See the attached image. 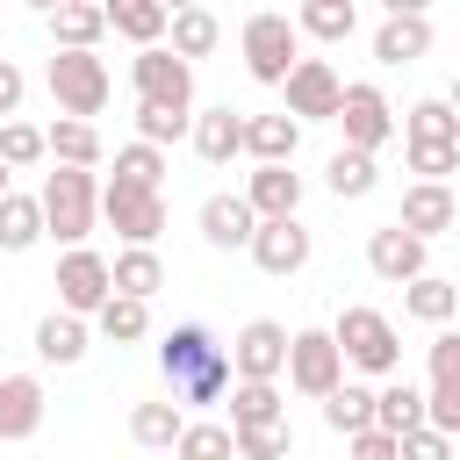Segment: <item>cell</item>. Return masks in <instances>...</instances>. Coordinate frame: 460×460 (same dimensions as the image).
Wrapping results in <instances>:
<instances>
[{
  "mask_svg": "<svg viewBox=\"0 0 460 460\" xmlns=\"http://www.w3.org/2000/svg\"><path fill=\"white\" fill-rule=\"evenodd\" d=\"M230 453L237 460H288L295 453V424L280 417V424H244V431H230Z\"/></svg>",
  "mask_w": 460,
  "mask_h": 460,
  "instance_id": "obj_36",
  "label": "cell"
},
{
  "mask_svg": "<svg viewBox=\"0 0 460 460\" xmlns=\"http://www.w3.org/2000/svg\"><path fill=\"white\" fill-rule=\"evenodd\" d=\"M424 50H431V14L417 0H388V14L374 29V58L381 65H417Z\"/></svg>",
  "mask_w": 460,
  "mask_h": 460,
  "instance_id": "obj_14",
  "label": "cell"
},
{
  "mask_svg": "<svg viewBox=\"0 0 460 460\" xmlns=\"http://www.w3.org/2000/svg\"><path fill=\"white\" fill-rule=\"evenodd\" d=\"M402 309H410L417 323H431V331H446V323L460 316V288H453L446 273H424V280H410V288H402Z\"/></svg>",
  "mask_w": 460,
  "mask_h": 460,
  "instance_id": "obj_28",
  "label": "cell"
},
{
  "mask_svg": "<svg viewBox=\"0 0 460 460\" xmlns=\"http://www.w3.org/2000/svg\"><path fill=\"white\" fill-rule=\"evenodd\" d=\"M395 460H453V438H438V431H424V424H417V431H402V438H395Z\"/></svg>",
  "mask_w": 460,
  "mask_h": 460,
  "instance_id": "obj_45",
  "label": "cell"
},
{
  "mask_svg": "<svg viewBox=\"0 0 460 460\" xmlns=\"http://www.w3.org/2000/svg\"><path fill=\"white\" fill-rule=\"evenodd\" d=\"M352 446V460H395V438L388 431H359V438H345Z\"/></svg>",
  "mask_w": 460,
  "mask_h": 460,
  "instance_id": "obj_47",
  "label": "cell"
},
{
  "mask_svg": "<svg viewBox=\"0 0 460 460\" xmlns=\"http://www.w3.org/2000/svg\"><path fill=\"white\" fill-rule=\"evenodd\" d=\"M36 359H43V367H79V359H86V323L65 316V309H50V316L36 323Z\"/></svg>",
  "mask_w": 460,
  "mask_h": 460,
  "instance_id": "obj_29",
  "label": "cell"
},
{
  "mask_svg": "<svg viewBox=\"0 0 460 460\" xmlns=\"http://www.w3.org/2000/svg\"><path fill=\"white\" fill-rule=\"evenodd\" d=\"M36 237H43L36 194H7V201H0V252H29Z\"/></svg>",
  "mask_w": 460,
  "mask_h": 460,
  "instance_id": "obj_39",
  "label": "cell"
},
{
  "mask_svg": "<svg viewBox=\"0 0 460 460\" xmlns=\"http://www.w3.org/2000/svg\"><path fill=\"white\" fill-rule=\"evenodd\" d=\"M302 151V129L288 115H244V158L252 165H295Z\"/></svg>",
  "mask_w": 460,
  "mask_h": 460,
  "instance_id": "obj_23",
  "label": "cell"
},
{
  "mask_svg": "<svg viewBox=\"0 0 460 460\" xmlns=\"http://www.w3.org/2000/svg\"><path fill=\"white\" fill-rule=\"evenodd\" d=\"M43 431V381L36 374H0V446H22Z\"/></svg>",
  "mask_w": 460,
  "mask_h": 460,
  "instance_id": "obj_16",
  "label": "cell"
},
{
  "mask_svg": "<svg viewBox=\"0 0 460 460\" xmlns=\"http://www.w3.org/2000/svg\"><path fill=\"white\" fill-rule=\"evenodd\" d=\"M280 381L295 388V395H331L338 381H345V359H338V345H331V331H288V367H280Z\"/></svg>",
  "mask_w": 460,
  "mask_h": 460,
  "instance_id": "obj_8",
  "label": "cell"
},
{
  "mask_svg": "<svg viewBox=\"0 0 460 460\" xmlns=\"http://www.w3.org/2000/svg\"><path fill=\"white\" fill-rule=\"evenodd\" d=\"M187 122L194 115H180V108H144L137 101V144H151V151H165L172 137H187Z\"/></svg>",
  "mask_w": 460,
  "mask_h": 460,
  "instance_id": "obj_41",
  "label": "cell"
},
{
  "mask_svg": "<svg viewBox=\"0 0 460 460\" xmlns=\"http://www.w3.org/2000/svg\"><path fill=\"white\" fill-rule=\"evenodd\" d=\"M417 424H424V388H410L402 374H388V381L374 388V431L402 438V431H417Z\"/></svg>",
  "mask_w": 460,
  "mask_h": 460,
  "instance_id": "obj_26",
  "label": "cell"
},
{
  "mask_svg": "<svg viewBox=\"0 0 460 460\" xmlns=\"http://www.w3.org/2000/svg\"><path fill=\"white\" fill-rule=\"evenodd\" d=\"M323 424H331L338 438H359V431H374V388H359V381H338V388L323 395Z\"/></svg>",
  "mask_w": 460,
  "mask_h": 460,
  "instance_id": "obj_31",
  "label": "cell"
},
{
  "mask_svg": "<svg viewBox=\"0 0 460 460\" xmlns=\"http://www.w3.org/2000/svg\"><path fill=\"white\" fill-rule=\"evenodd\" d=\"M50 288H58V309L86 323V316L108 302V259H101L93 244H79V252H65V259H58V280H50Z\"/></svg>",
  "mask_w": 460,
  "mask_h": 460,
  "instance_id": "obj_13",
  "label": "cell"
},
{
  "mask_svg": "<svg viewBox=\"0 0 460 460\" xmlns=\"http://www.w3.org/2000/svg\"><path fill=\"white\" fill-rule=\"evenodd\" d=\"M43 79H50V101H58L65 122H93L108 108V93H115V79H108V65L93 50H58Z\"/></svg>",
  "mask_w": 460,
  "mask_h": 460,
  "instance_id": "obj_5",
  "label": "cell"
},
{
  "mask_svg": "<svg viewBox=\"0 0 460 460\" xmlns=\"http://www.w3.org/2000/svg\"><path fill=\"white\" fill-rule=\"evenodd\" d=\"M115 187H144V194H158V187H165V151H151V144H122V151H115Z\"/></svg>",
  "mask_w": 460,
  "mask_h": 460,
  "instance_id": "obj_37",
  "label": "cell"
},
{
  "mask_svg": "<svg viewBox=\"0 0 460 460\" xmlns=\"http://www.w3.org/2000/svg\"><path fill=\"white\" fill-rule=\"evenodd\" d=\"M158 288H165V259H158V252H137V244H129V252L108 259V295H122V302H151Z\"/></svg>",
  "mask_w": 460,
  "mask_h": 460,
  "instance_id": "obj_24",
  "label": "cell"
},
{
  "mask_svg": "<svg viewBox=\"0 0 460 460\" xmlns=\"http://www.w3.org/2000/svg\"><path fill=\"white\" fill-rule=\"evenodd\" d=\"M410 172L424 187H446V172H460V144H410Z\"/></svg>",
  "mask_w": 460,
  "mask_h": 460,
  "instance_id": "obj_43",
  "label": "cell"
},
{
  "mask_svg": "<svg viewBox=\"0 0 460 460\" xmlns=\"http://www.w3.org/2000/svg\"><path fill=\"white\" fill-rule=\"evenodd\" d=\"M43 158H50V165H72V172H93V165L108 158V144H101L93 122H65V115H58V122L43 129Z\"/></svg>",
  "mask_w": 460,
  "mask_h": 460,
  "instance_id": "obj_20",
  "label": "cell"
},
{
  "mask_svg": "<svg viewBox=\"0 0 460 460\" xmlns=\"http://www.w3.org/2000/svg\"><path fill=\"white\" fill-rule=\"evenodd\" d=\"M331 345H338V359L345 367H359V374H402V338H395V323L381 316V309H367V302H352V309H338V323H331Z\"/></svg>",
  "mask_w": 460,
  "mask_h": 460,
  "instance_id": "obj_3",
  "label": "cell"
},
{
  "mask_svg": "<svg viewBox=\"0 0 460 460\" xmlns=\"http://www.w3.org/2000/svg\"><path fill=\"white\" fill-rule=\"evenodd\" d=\"M93 323H101L108 345H137V338H151V302H122V295H108V302L93 309Z\"/></svg>",
  "mask_w": 460,
  "mask_h": 460,
  "instance_id": "obj_34",
  "label": "cell"
},
{
  "mask_svg": "<svg viewBox=\"0 0 460 460\" xmlns=\"http://www.w3.org/2000/svg\"><path fill=\"white\" fill-rule=\"evenodd\" d=\"M158 374L172 381L165 402L208 410V402H223V388H230V352H223L201 323H172V331L158 338Z\"/></svg>",
  "mask_w": 460,
  "mask_h": 460,
  "instance_id": "obj_1",
  "label": "cell"
},
{
  "mask_svg": "<svg viewBox=\"0 0 460 460\" xmlns=\"http://www.w3.org/2000/svg\"><path fill=\"white\" fill-rule=\"evenodd\" d=\"M280 367H288V323L252 316L230 338V381H280Z\"/></svg>",
  "mask_w": 460,
  "mask_h": 460,
  "instance_id": "obj_11",
  "label": "cell"
},
{
  "mask_svg": "<svg viewBox=\"0 0 460 460\" xmlns=\"http://www.w3.org/2000/svg\"><path fill=\"white\" fill-rule=\"evenodd\" d=\"M50 36H58V50H93L108 36V22L93 0H65V7H50Z\"/></svg>",
  "mask_w": 460,
  "mask_h": 460,
  "instance_id": "obj_32",
  "label": "cell"
},
{
  "mask_svg": "<svg viewBox=\"0 0 460 460\" xmlns=\"http://www.w3.org/2000/svg\"><path fill=\"white\" fill-rule=\"evenodd\" d=\"M252 230H259V216L244 208V194H208V201H201V237H208L216 252H244Z\"/></svg>",
  "mask_w": 460,
  "mask_h": 460,
  "instance_id": "obj_21",
  "label": "cell"
},
{
  "mask_svg": "<svg viewBox=\"0 0 460 460\" xmlns=\"http://www.w3.org/2000/svg\"><path fill=\"white\" fill-rule=\"evenodd\" d=\"M129 86H137L144 108H180V115H194V65H180L165 43H151V50L129 58Z\"/></svg>",
  "mask_w": 460,
  "mask_h": 460,
  "instance_id": "obj_7",
  "label": "cell"
},
{
  "mask_svg": "<svg viewBox=\"0 0 460 460\" xmlns=\"http://www.w3.org/2000/svg\"><path fill=\"white\" fill-rule=\"evenodd\" d=\"M460 381V331H438L431 338V388H453Z\"/></svg>",
  "mask_w": 460,
  "mask_h": 460,
  "instance_id": "obj_44",
  "label": "cell"
},
{
  "mask_svg": "<svg viewBox=\"0 0 460 460\" xmlns=\"http://www.w3.org/2000/svg\"><path fill=\"white\" fill-rule=\"evenodd\" d=\"M402 144H460V115L446 101H417L402 115Z\"/></svg>",
  "mask_w": 460,
  "mask_h": 460,
  "instance_id": "obj_35",
  "label": "cell"
},
{
  "mask_svg": "<svg viewBox=\"0 0 460 460\" xmlns=\"http://www.w3.org/2000/svg\"><path fill=\"white\" fill-rule=\"evenodd\" d=\"M244 208H252L259 223L295 216V208H302V172H295V165H252V180H244Z\"/></svg>",
  "mask_w": 460,
  "mask_h": 460,
  "instance_id": "obj_18",
  "label": "cell"
},
{
  "mask_svg": "<svg viewBox=\"0 0 460 460\" xmlns=\"http://www.w3.org/2000/svg\"><path fill=\"white\" fill-rule=\"evenodd\" d=\"M172 453L180 460H237L230 453V424H208V417H187L180 438H172Z\"/></svg>",
  "mask_w": 460,
  "mask_h": 460,
  "instance_id": "obj_40",
  "label": "cell"
},
{
  "mask_svg": "<svg viewBox=\"0 0 460 460\" xmlns=\"http://www.w3.org/2000/svg\"><path fill=\"white\" fill-rule=\"evenodd\" d=\"M36 158H43V129H36V122H0V165L22 172V165H36Z\"/></svg>",
  "mask_w": 460,
  "mask_h": 460,
  "instance_id": "obj_42",
  "label": "cell"
},
{
  "mask_svg": "<svg viewBox=\"0 0 460 460\" xmlns=\"http://www.w3.org/2000/svg\"><path fill=\"white\" fill-rule=\"evenodd\" d=\"M36 216H43V237H58L65 252H79L101 223V180L93 172H72V165H50L43 187H36Z\"/></svg>",
  "mask_w": 460,
  "mask_h": 460,
  "instance_id": "obj_2",
  "label": "cell"
},
{
  "mask_svg": "<svg viewBox=\"0 0 460 460\" xmlns=\"http://www.w3.org/2000/svg\"><path fill=\"white\" fill-rule=\"evenodd\" d=\"M453 216H460V201H453V187H424V180H410L402 187V216H395V230H410V237H446L453 230Z\"/></svg>",
  "mask_w": 460,
  "mask_h": 460,
  "instance_id": "obj_19",
  "label": "cell"
},
{
  "mask_svg": "<svg viewBox=\"0 0 460 460\" xmlns=\"http://www.w3.org/2000/svg\"><path fill=\"white\" fill-rule=\"evenodd\" d=\"M431 244L424 237H410V230H395V223H381L374 237H367V266H374V280H388V288H410V280H424L431 266Z\"/></svg>",
  "mask_w": 460,
  "mask_h": 460,
  "instance_id": "obj_15",
  "label": "cell"
},
{
  "mask_svg": "<svg viewBox=\"0 0 460 460\" xmlns=\"http://www.w3.org/2000/svg\"><path fill=\"white\" fill-rule=\"evenodd\" d=\"M180 424H187V410H180V402H137V410H129V438H137V446H151V453H172Z\"/></svg>",
  "mask_w": 460,
  "mask_h": 460,
  "instance_id": "obj_33",
  "label": "cell"
},
{
  "mask_svg": "<svg viewBox=\"0 0 460 460\" xmlns=\"http://www.w3.org/2000/svg\"><path fill=\"white\" fill-rule=\"evenodd\" d=\"M101 216L115 223V237H122V252L137 244V252H151L158 244V230H165V194H144V187H101Z\"/></svg>",
  "mask_w": 460,
  "mask_h": 460,
  "instance_id": "obj_10",
  "label": "cell"
},
{
  "mask_svg": "<svg viewBox=\"0 0 460 460\" xmlns=\"http://www.w3.org/2000/svg\"><path fill=\"white\" fill-rule=\"evenodd\" d=\"M7 180H14V172H7V165H0V201H7V194H14V187H7Z\"/></svg>",
  "mask_w": 460,
  "mask_h": 460,
  "instance_id": "obj_48",
  "label": "cell"
},
{
  "mask_svg": "<svg viewBox=\"0 0 460 460\" xmlns=\"http://www.w3.org/2000/svg\"><path fill=\"white\" fill-rule=\"evenodd\" d=\"M223 395H230V431H244V424H280V417H288L280 381H230Z\"/></svg>",
  "mask_w": 460,
  "mask_h": 460,
  "instance_id": "obj_30",
  "label": "cell"
},
{
  "mask_svg": "<svg viewBox=\"0 0 460 460\" xmlns=\"http://www.w3.org/2000/svg\"><path fill=\"white\" fill-rule=\"evenodd\" d=\"M244 252H252V266H259V273L288 280V273H302V266H309L316 237H309V223H302V216H280V223H259Z\"/></svg>",
  "mask_w": 460,
  "mask_h": 460,
  "instance_id": "obj_12",
  "label": "cell"
},
{
  "mask_svg": "<svg viewBox=\"0 0 460 460\" xmlns=\"http://www.w3.org/2000/svg\"><path fill=\"white\" fill-rule=\"evenodd\" d=\"M237 43H244V72H252L259 86H280V79L302 65V36H295V22H288L280 7H259V14H244Z\"/></svg>",
  "mask_w": 460,
  "mask_h": 460,
  "instance_id": "obj_4",
  "label": "cell"
},
{
  "mask_svg": "<svg viewBox=\"0 0 460 460\" xmlns=\"http://www.w3.org/2000/svg\"><path fill=\"white\" fill-rule=\"evenodd\" d=\"M165 14H172L165 0H108V7H101V22H108L115 36H129L137 50L165 43Z\"/></svg>",
  "mask_w": 460,
  "mask_h": 460,
  "instance_id": "obj_25",
  "label": "cell"
},
{
  "mask_svg": "<svg viewBox=\"0 0 460 460\" xmlns=\"http://www.w3.org/2000/svg\"><path fill=\"white\" fill-rule=\"evenodd\" d=\"M338 129H345V151H359V158H374L388 137H395V108H388V93L374 86V79H352L345 93H338V115H331Z\"/></svg>",
  "mask_w": 460,
  "mask_h": 460,
  "instance_id": "obj_6",
  "label": "cell"
},
{
  "mask_svg": "<svg viewBox=\"0 0 460 460\" xmlns=\"http://www.w3.org/2000/svg\"><path fill=\"white\" fill-rule=\"evenodd\" d=\"M374 158H359V151H331V165H323V187L338 194V201H359V194H374Z\"/></svg>",
  "mask_w": 460,
  "mask_h": 460,
  "instance_id": "obj_38",
  "label": "cell"
},
{
  "mask_svg": "<svg viewBox=\"0 0 460 460\" xmlns=\"http://www.w3.org/2000/svg\"><path fill=\"white\" fill-rule=\"evenodd\" d=\"M288 22H295V36H316V43H345V36L359 29V7H352V0H302Z\"/></svg>",
  "mask_w": 460,
  "mask_h": 460,
  "instance_id": "obj_27",
  "label": "cell"
},
{
  "mask_svg": "<svg viewBox=\"0 0 460 460\" xmlns=\"http://www.w3.org/2000/svg\"><path fill=\"white\" fill-rule=\"evenodd\" d=\"M22 93H29L22 65H14V58H0V122H14V115H22Z\"/></svg>",
  "mask_w": 460,
  "mask_h": 460,
  "instance_id": "obj_46",
  "label": "cell"
},
{
  "mask_svg": "<svg viewBox=\"0 0 460 460\" xmlns=\"http://www.w3.org/2000/svg\"><path fill=\"white\" fill-rule=\"evenodd\" d=\"M280 93H288V108H280V115L302 129V122H331V115H338V93H345V79L331 72V58H302V65L280 79Z\"/></svg>",
  "mask_w": 460,
  "mask_h": 460,
  "instance_id": "obj_9",
  "label": "cell"
},
{
  "mask_svg": "<svg viewBox=\"0 0 460 460\" xmlns=\"http://www.w3.org/2000/svg\"><path fill=\"white\" fill-rule=\"evenodd\" d=\"M216 43H223V22H216L208 7H172V14H165V50H172L180 65L208 58Z\"/></svg>",
  "mask_w": 460,
  "mask_h": 460,
  "instance_id": "obj_22",
  "label": "cell"
},
{
  "mask_svg": "<svg viewBox=\"0 0 460 460\" xmlns=\"http://www.w3.org/2000/svg\"><path fill=\"white\" fill-rule=\"evenodd\" d=\"M187 137H194L201 165H230V158H244V115H237L230 101H223V108H194Z\"/></svg>",
  "mask_w": 460,
  "mask_h": 460,
  "instance_id": "obj_17",
  "label": "cell"
}]
</instances>
